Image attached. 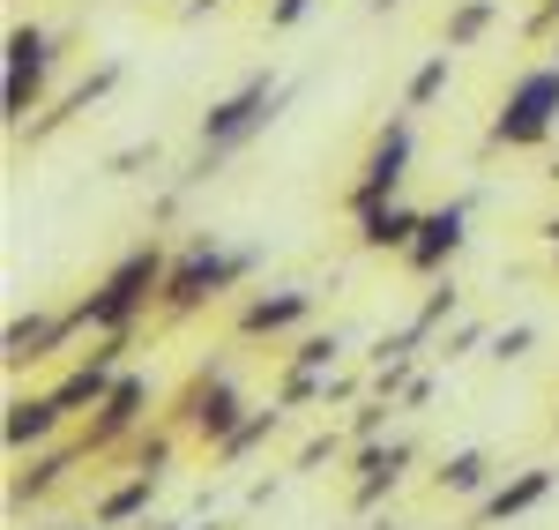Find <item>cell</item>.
<instances>
[{
    "instance_id": "cell-5",
    "label": "cell",
    "mask_w": 559,
    "mask_h": 530,
    "mask_svg": "<svg viewBox=\"0 0 559 530\" xmlns=\"http://www.w3.org/2000/svg\"><path fill=\"white\" fill-rule=\"evenodd\" d=\"M254 403H247V389H239V374L224 366V358H202L194 374H187V389L173 397V411H165V426H179L187 441H202V448H224L231 434H239V419H247Z\"/></svg>"
},
{
    "instance_id": "cell-2",
    "label": "cell",
    "mask_w": 559,
    "mask_h": 530,
    "mask_svg": "<svg viewBox=\"0 0 559 530\" xmlns=\"http://www.w3.org/2000/svg\"><path fill=\"white\" fill-rule=\"evenodd\" d=\"M165 276H173V239H165V232L134 239L128 255L75 299L83 337H128V329H142V321L157 314V299H165Z\"/></svg>"
},
{
    "instance_id": "cell-20",
    "label": "cell",
    "mask_w": 559,
    "mask_h": 530,
    "mask_svg": "<svg viewBox=\"0 0 559 530\" xmlns=\"http://www.w3.org/2000/svg\"><path fill=\"white\" fill-rule=\"evenodd\" d=\"M150 500H157V471H128L120 486L90 508V523H97V530H120V523H134V516H150Z\"/></svg>"
},
{
    "instance_id": "cell-21",
    "label": "cell",
    "mask_w": 559,
    "mask_h": 530,
    "mask_svg": "<svg viewBox=\"0 0 559 530\" xmlns=\"http://www.w3.org/2000/svg\"><path fill=\"white\" fill-rule=\"evenodd\" d=\"M284 419H292L284 403H254V411L239 419V434H231L224 448H210V463H216V471H231V463H247V456H254L261 441H276V426H284Z\"/></svg>"
},
{
    "instance_id": "cell-15",
    "label": "cell",
    "mask_w": 559,
    "mask_h": 530,
    "mask_svg": "<svg viewBox=\"0 0 559 530\" xmlns=\"http://www.w3.org/2000/svg\"><path fill=\"white\" fill-rule=\"evenodd\" d=\"M60 426H68V419H60L52 389H31V397L15 389L8 411H0V441H8V456H38V448H52V441H60Z\"/></svg>"
},
{
    "instance_id": "cell-12",
    "label": "cell",
    "mask_w": 559,
    "mask_h": 530,
    "mask_svg": "<svg viewBox=\"0 0 559 530\" xmlns=\"http://www.w3.org/2000/svg\"><path fill=\"white\" fill-rule=\"evenodd\" d=\"M75 337H83L75 307L15 314V321H8V337H0V366H8V374H23V366H38V358H60L68 344H75Z\"/></svg>"
},
{
    "instance_id": "cell-8",
    "label": "cell",
    "mask_w": 559,
    "mask_h": 530,
    "mask_svg": "<svg viewBox=\"0 0 559 530\" xmlns=\"http://www.w3.org/2000/svg\"><path fill=\"white\" fill-rule=\"evenodd\" d=\"M150 403H157V389H150V374L142 366H128L120 381H112V397L90 411L83 426H75V441H83V456H112V448H134V434H150Z\"/></svg>"
},
{
    "instance_id": "cell-40",
    "label": "cell",
    "mask_w": 559,
    "mask_h": 530,
    "mask_svg": "<svg viewBox=\"0 0 559 530\" xmlns=\"http://www.w3.org/2000/svg\"><path fill=\"white\" fill-rule=\"evenodd\" d=\"M545 45H552V60H559V31H552V38H545Z\"/></svg>"
},
{
    "instance_id": "cell-37",
    "label": "cell",
    "mask_w": 559,
    "mask_h": 530,
    "mask_svg": "<svg viewBox=\"0 0 559 530\" xmlns=\"http://www.w3.org/2000/svg\"><path fill=\"white\" fill-rule=\"evenodd\" d=\"M388 8H403V0H373V15H388Z\"/></svg>"
},
{
    "instance_id": "cell-28",
    "label": "cell",
    "mask_w": 559,
    "mask_h": 530,
    "mask_svg": "<svg viewBox=\"0 0 559 530\" xmlns=\"http://www.w3.org/2000/svg\"><path fill=\"white\" fill-rule=\"evenodd\" d=\"M173 448H179V426H157V434H134V471H157L165 479V463H173Z\"/></svg>"
},
{
    "instance_id": "cell-18",
    "label": "cell",
    "mask_w": 559,
    "mask_h": 530,
    "mask_svg": "<svg viewBox=\"0 0 559 530\" xmlns=\"http://www.w3.org/2000/svg\"><path fill=\"white\" fill-rule=\"evenodd\" d=\"M418 224H426V210H418V202H381V210L350 217V232H358V247H366V255H411Z\"/></svg>"
},
{
    "instance_id": "cell-22",
    "label": "cell",
    "mask_w": 559,
    "mask_h": 530,
    "mask_svg": "<svg viewBox=\"0 0 559 530\" xmlns=\"http://www.w3.org/2000/svg\"><path fill=\"white\" fill-rule=\"evenodd\" d=\"M492 23H500V0H455L448 23H440V52H471Z\"/></svg>"
},
{
    "instance_id": "cell-33",
    "label": "cell",
    "mask_w": 559,
    "mask_h": 530,
    "mask_svg": "<svg viewBox=\"0 0 559 530\" xmlns=\"http://www.w3.org/2000/svg\"><path fill=\"white\" fill-rule=\"evenodd\" d=\"M559 31V0H537V15H530V38H552Z\"/></svg>"
},
{
    "instance_id": "cell-36",
    "label": "cell",
    "mask_w": 559,
    "mask_h": 530,
    "mask_svg": "<svg viewBox=\"0 0 559 530\" xmlns=\"http://www.w3.org/2000/svg\"><path fill=\"white\" fill-rule=\"evenodd\" d=\"M366 530H403V523H395V516H366Z\"/></svg>"
},
{
    "instance_id": "cell-42",
    "label": "cell",
    "mask_w": 559,
    "mask_h": 530,
    "mask_svg": "<svg viewBox=\"0 0 559 530\" xmlns=\"http://www.w3.org/2000/svg\"><path fill=\"white\" fill-rule=\"evenodd\" d=\"M187 530H202V523H187ZM210 530H216V523H210Z\"/></svg>"
},
{
    "instance_id": "cell-19",
    "label": "cell",
    "mask_w": 559,
    "mask_h": 530,
    "mask_svg": "<svg viewBox=\"0 0 559 530\" xmlns=\"http://www.w3.org/2000/svg\"><path fill=\"white\" fill-rule=\"evenodd\" d=\"M492 486H500V479H492V456H485V448H455V456H440V471H432V493H448V500H485Z\"/></svg>"
},
{
    "instance_id": "cell-26",
    "label": "cell",
    "mask_w": 559,
    "mask_h": 530,
    "mask_svg": "<svg viewBox=\"0 0 559 530\" xmlns=\"http://www.w3.org/2000/svg\"><path fill=\"white\" fill-rule=\"evenodd\" d=\"M388 419H395V403H381V397H358L350 403V448H366V441H388Z\"/></svg>"
},
{
    "instance_id": "cell-6",
    "label": "cell",
    "mask_w": 559,
    "mask_h": 530,
    "mask_svg": "<svg viewBox=\"0 0 559 530\" xmlns=\"http://www.w3.org/2000/svg\"><path fill=\"white\" fill-rule=\"evenodd\" d=\"M411 165H418V113H388L381 128H373V142H366V157H358V179L344 187V210L366 217L381 202H403Z\"/></svg>"
},
{
    "instance_id": "cell-32",
    "label": "cell",
    "mask_w": 559,
    "mask_h": 530,
    "mask_svg": "<svg viewBox=\"0 0 559 530\" xmlns=\"http://www.w3.org/2000/svg\"><path fill=\"white\" fill-rule=\"evenodd\" d=\"M306 15H313V0H269V15H261V23H269V31H299Z\"/></svg>"
},
{
    "instance_id": "cell-23",
    "label": "cell",
    "mask_w": 559,
    "mask_h": 530,
    "mask_svg": "<svg viewBox=\"0 0 559 530\" xmlns=\"http://www.w3.org/2000/svg\"><path fill=\"white\" fill-rule=\"evenodd\" d=\"M448 83H455V52H426V60L411 68V83H403V113L440 105V97H448Z\"/></svg>"
},
{
    "instance_id": "cell-35",
    "label": "cell",
    "mask_w": 559,
    "mask_h": 530,
    "mask_svg": "<svg viewBox=\"0 0 559 530\" xmlns=\"http://www.w3.org/2000/svg\"><path fill=\"white\" fill-rule=\"evenodd\" d=\"M216 8H224V0H187V15H216Z\"/></svg>"
},
{
    "instance_id": "cell-1",
    "label": "cell",
    "mask_w": 559,
    "mask_h": 530,
    "mask_svg": "<svg viewBox=\"0 0 559 530\" xmlns=\"http://www.w3.org/2000/svg\"><path fill=\"white\" fill-rule=\"evenodd\" d=\"M284 105H292V83H276L269 68L239 75V83H231L210 113H202V128H194V157L179 165V187H187V195H194V187H210V179L224 173V165L254 142V134L276 128V113H284Z\"/></svg>"
},
{
    "instance_id": "cell-25",
    "label": "cell",
    "mask_w": 559,
    "mask_h": 530,
    "mask_svg": "<svg viewBox=\"0 0 559 530\" xmlns=\"http://www.w3.org/2000/svg\"><path fill=\"white\" fill-rule=\"evenodd\" d=\"M411 321H418L426 337L455 329V321H463V284H455V276H432V284H426V299H418V314H411Z\"/></svg>"
},
{
    "instance_id": "cell-24",
    "label": "cell",
    "mask_w": 559,
    "mask_h": 530,
    "mask_svg": "<svg viewBox=\"0 0 559 530\" xmlns=\"http://www.w3.org/2000/svg\"><path fill=\"white\" fill-rule=\"evenodd\" d=\"M336 358H344V329H306V337H292L284 366L292 374H336Z\"/></svg>"
},
{
    "instance_id": "cell-13",
    "label": "cell",
    "mask_w": 559,
    "mask_h": 530,
    "mask_svg": "<svg viewBox=\"0 0 559 530\" xmlns=\"http://www.w3.org/2000/svg\"><path fill=\"white\" fill-rule=\"evenodd\" d=\"M471 247V195H455V202H440V210H426V224H418V239H411V276H455V255Z\"/></svg>"
},
{
    "instance_id": "cell-27",
    "label": "cell",
    "mask_w": 559,
    "mask_h": 530,
    "mask_svg": "<svg viewBox=\"0 0 559 530\" xmlns=\"http://www.w3.org/2000/svg\"><path fill=\"white\" fill-rule=\"evenodd\" d=\"M477 344H492V329H485V321H471V314H463V321H455V329H440V337H432V358H448V366H455V358H471Z\"/></svg>"
},
{
    "instance_id": "cell-4",
    "label": "cell",
    "mask_w": 559,
    "mask_h": 530,
    "mask_svg": "<svg viewBox=\"0 0 559 530\" xmlns=\"http://www.w3.org/2000/svg\"><path fill=\"white\" fill-rule=\"evenodd\" d=\"M52 68H60V31L15 23V31H8V60H0V128L8 134H23L45 113Z\"/></svg>"
},
{
    "instance_id": "cell-3",
    "label": "cell",
    "mask_w": 559,
    "mask_h": 530,
    "mask_svg": "<svg viewBox=\"0 0 559 530\" xmlns=\"http://www.w3.org/2000/svg\"><path fill=\"white\" fill-rule=\"evenodd\" d=\"M254 269H261V247H224L216 232H179L173 239V276H165L157 314H165V321H194V314H210L216 299L247 292Z\"/></svg>"
},
{
    "instance_id": "cell-11",
    "label": "cell",
    "mask_w": 559,
    "mask_h": 530,
    "mask_svg": "<svg viewBox=\"0 0 559 530\" xmlns=\"http://www.w3.org/2000/svg\"><path fill=\"white\" fill-rule=\"evenodd\" d=\"M411 463H418V441L411 434H388V441H366L350 448V508L358 516H381V500H395V486L411 479Z\"/></svg>"
},
{
    "instance_id": "cell-10",
    "label": "cell",
    "mask_w": 559,
    "mask_h": 530,
    "mask_svg": "<svg viewBox=\"0 0 559 530\" xmlns=\"http://www.w3.org/2000/svg\"><path fill=\"white\" fill-rule=\"evenodd\" d=\"M313 329V292L306 284H276V292H247L231 314L239 344H276V337H306Z\"/></svg>"
},
{
    "instance_id": "cell-29",
    "label": "cell",
    "mask_w": 559,
    "mask_h": 530,
    "mask_svg": "<svg viewBox=\"0 0 559 530\" xmlns=\"http://www.w3.org/2000/svg\"><path fill=\"white\" fill-rule=\"evenodd\" d=\"M537 352V329L530 321H508V329H492V344H485V358H500V366H515V358Z\"/></svg>"
},
{
    "instance_id": "cell-31",
    "label": "cell",
    "mask_w": 559,
    "mask_h": 530,
    "mask_svg": "<svg viewBox=\"0 0 559 530\" xmlns=\"http://www.w3.org/2000/svg\"><path fill=\"white\" fill-rule=\"evenodd\" d=\"M344 441H350V434H306V441H299V456H292V471H313V463L344 456Z\"/></svg>"
},
{
    "instance_id": "cell-41",
    "label": "cell",
    "mask_w": 559,
    "mask_h": 530,
    "mask_svg": "<svg viewBox=\"0 0 559 530\" xmlns=\"http://www.w3.org/2000/svg\"><path fill=\"white\" fill-rule=\"evenodd\" d=\"M68 530H97V523H68Z\"/></svg>"
},
{
    "instance_id": "cell-34",
    "label": "cell",
    "mask_w": 559,
    "mask_h": 530,
    "mask_svg": "<svg viewBox=\"0 0 559 530\" xmlns=\"http://www.w3.org/2000/svg\"><path fill=\"white\" fill-rule=\"evenodd\" d=\"M545 247H552V269H559V217L545 224Z\"/></svg>"
},
{
    "instance_id": "cell-14",
    "label": "cell",
    "mask_w": 559,
    "mask_h": 530,
    "mask_svg": "<svg viewBox=\"0 0 559 530\" xmlns=\"http://www.w3.org/2000/svg\"><path fill=\"white\" fill-rule=\"evenodd\" d=\"M120 75H128L120 60H97V68H90L83 83H68V90H60V97H52V105H45V113H38V120H31L23 134H15V142H31V150H38V142H52L60 128H75V120H83L90 105H105V97L120 90Z\"/></svg>"
},
{
    "instance_id": "cell-30",
    "label": "cell",
    "mask_w": 559,
    "mask_h": 530,
    "mask_svg": "<svg viewBox=\"0 0 559 530\" xmlns=\"http://www.w3.org/2000/svg\"><path fill=\"white\" fill-rule=\"evenodd\" d=\"M142 165H157V142H128V150H112V157H105V179H134Z\"/></svg>"
},
{
    "instance_id": "cell-7",
    "label": "cell",
    "mask_w": 559,
    "mask_h": 530,
    "mask_svg": "<svg viewBox=\"0 0 559 530\" xmlns=\"http://www.w3.org/2000/svg\"><path fill=\"white\" fill-rule=\"evenodd\" d=\"M552 128H559V60H545V68H522L508 97L492 105L485 150H545Z\"/></svg>"
},
{
    "instance_id": "cell-38",
    "label": "cell",
    "mask_w": 559,
    "mask_h": 530,
    "mask_svg": "<svg viewBox=\"0 0 559 530\" xmlns=\"http://www.w3.org/2000/svg\"><path fill=\"white\" fill-rule=\"evenodd\" d=\"M545 179H552V187H559V157H552V165H545Z\"/></svg>"
},
{
    "instance_id": "cell-16",
    "label": "cell",
    "mask_w": 559,
    "mask_h": 530,
    "mask_svg": "<svg viewBox=\"0 0 559 530\" xmlns=\"http://www.w3.org/2000/svg\"><path fill=\"white\" fill-rule=\"evenodd\" d=\"M552 500V471L545 463H530V471H515V479H500V486L477 500V530H500V523H515V516H530V508H545Z\"/></svg>"
},
{
    "instance_id": "cell-9",
    "label": "cell",
    "mask_w": 559,
    "mask_h": 530,
    "mask_svg": "<svg viewBox=\"0 0 559 530\" xmlns=\"http://www.w3.org/2000/svg\"><path fill=\"white\" fill-rule=\"evenodd\" d=\"M134 337H142V329H128V337H90V352L75 358V366H68L60 381H52V403H60V419H75V426H83L90 411L112 397V381L128 374Z\"/></svg>"
},
{
    "instance_id": "cell-39",
    "label": "cell",
    "mask_w": 559,
    "mask_h": 530,
    "mask_svg": "<svg viewBox=\"0 0 559 530\" xmlns=\"http://www.w3.org/2000/svg\"><path fill=\"white\" fill-rule=\"evenodd\" d=\"M142 530H187V523H142Z\"/></svg>"
},
{
    "instance_id": "cell-17",
    "label": "cell",
    "mask_w": 559,
    "mask_h": 530,
    "mask_svg": "<svg viewBox=\"0 0 559 530\" xmlns=\"http://www.w3.org/2000/svg\"><path fill=\"white\" fill-rule=\"evenodd\" d=\"M15 463H23V471L8 479V508H31V500H45V493L83 463V441H52V448H38V456H15Z\"/></svg>"
}]
</instances>
